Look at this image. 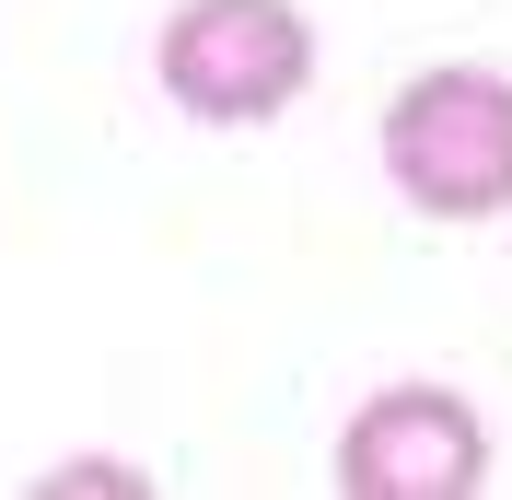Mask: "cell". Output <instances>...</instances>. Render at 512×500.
<instances>
[{"mask_svg":"<svg viewBox=\"0 0 512 500\" xmlns=\"http://www.w3.org/2000/svg\"><path fill=\"white\" fill-rule=\"evenodd\" d=\"M384 187L408 198L419 221H501L512 210V70L489 59H431L384 94Z\"/></svg>","mask_w":512,"mask_h":500,"instance_id":"6da1fadb","label":"cell"},{"mask_svg":"<svg viewBox=\"0 0 512 500\" xmlns=\"http://www.w3.org/2000/svg\"><path fill=\"white\" fill-rule=\"evenodd\" d=\"M152 82L198 128H268L315 82V24L303 0H175L152 35Z\"/></svg>","mask_w":512,"mask_h":500,"instance_id":"7a4b0ae2","label":"cell"},{"mask_svg":"<svg viewBox=\"0 0 512 500\" xmlns=\"http://www.w3.org/2000/svg\"><path fill=\"white\" fill-rule=\"evenodd\" d=\"M338 500H478L489 489V419L454 384H384L350 407L326 454Z\"/></svg>","mask_w":512,"mask_h":500,"instance_id":"3957f363","label":"cell"},{"mask_svg":"<svg viewBox=\"0 0 512 500\" xmlns=\"http://www.w3.org/2000/svg\"><path fill=\"white\" fill-rule=\"evenodd\" d=\"M152 477L140 466H117V454H59V466L35 477V500H140Z\"/></svg>","mask_w":512,"mask_h":500,"instance_id":"277c9868","label":"cell"}]
</instances>
